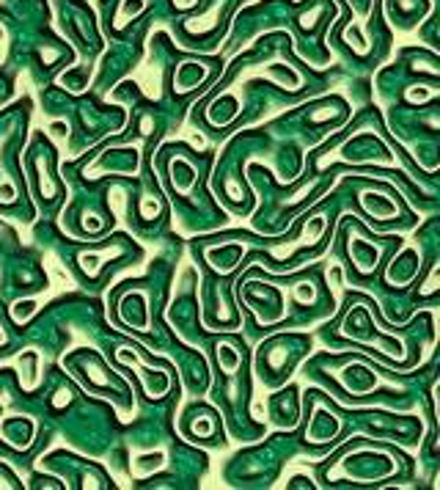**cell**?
I'll use <instances>...</instances> for the list:
<instances>
[{"mask_svg": "<svg viewBox=\"0 0 440 490\" xmlns=\"http://www.w3.org/2000/svg\"><path fill=\"white\" fill-rule=\"evenodd\" d=\"M344 471L352 477H361V479H382V477H391L396 471V465L385 455H361V458L347 460Z\"/></svg>", "mask_w": 440, "mask_h": 490, "instance_id": "6da1fadb", "label": "cell"}, {"mask_svg": "<svg viewBox=\"0 0 440 490\" xmlns=\"http://www.w3.org/2000/svg\"><path fill=\"white\" fill-rule=\"evenodd\" d=\"M182 430L188 432L193 441H207L215 435L218 430V416L212 408H204V405H193L185 411V419H182Z\"/></svg>", "mask_w": 440, "mask_h": 490, "instance_id": "7a4b0ae2", "label": "cell"}, {"mask_svg": "<svg viewBox=\"0 0 440 490\" xmlns=\"http://www.w3.org/2000/svg\"><path fill=\"white\" fill-rule=\"evenodd\" d=\"M33 432H36V425L28 416H8L3 425H0V435L8 446L14 449H28L33 441Z\"/></svg>", "mask_w": 440, "mask_h": 490, "instance_id": "3957f363", "label": "cell"}, {"mask_svg": "<svg viewBox=\"0 0 440 490\" xmlns=\"http://www.w3.org/2000/svg\"><path fill=\"white\" fill-rule=\"evenodd\" d=\"M122 314H124L127 325L146 330L149 328V306H146V295H127L122 303Z\"/></svg>", "mask_w": 440, "mask_h": 490, "instance_id": "277c9868", "label": "cell"}, {"mask_svg": "<svg viewBox=\"0 0 440 490\" xmlns=\"http://www.w3.org/2000/svg\"><path fill=\"white\" fill-rule=\"evenodd\" d=\"M207 77V66L204 64H195V61H182L179 69H176V75H174V89L176 91H190V89H195L201 80Z\"/></svg>", "mask_w": 440, "mask_h": 490, "instance_id": "5b68a950", "label": "cell"}, {"mask_svg": "<svg viewBox=\"0 0 440 490\" xmlns=\"http://www.w3.org/2000/svg\"><path fill=\"white\" fill-rule=\"evenodd\" d=\"M336 432H339V419L333 413H328V411H316V416L311 419V425H309V441L325 444Z\"/></svg>", "mask_w": 440, "mask_h": 490, "instance_id": "8992f818", "label": "cell"}, {"mask_svg": "<svg viewBox=\"0 0 440 490\" xmlns=\"http://www.w3.org/2000/svg\"><path fill=\"white\" fill-rule=\"evenodd\" d=\"M344 386L352 394H366L377 386V375H372L366 366H349L344 369Z\"/></svg>", "mask_w": 440, "mask_h": 490, "instance_id": "52a82bcc", "label": "cell"}, {"mask_svg": "<svg viewBox=\"0 0 440 490\" xmlns=\"http://www.w3.org/2000/svg\"><path fill=\"white\" fill-rule=\"evenodd\" d=\"M240 259H242V245H237V243L223 245V248H212V251H209V262H212V267L220 270V273L234 270Z\"/></svg>", "mask_w": 440, "mask_h": 490, "instance_id": "ba28073f", "label": "cell"}, {"mask_svg": "<svg viewBox=\"0 0 440 490\" xmlns=\"http://www.w3.org/2000/svg\"><path fill=\"white\" fill-rule=\"evenodd\" d=\"M361 204H363V209H366L369 215H375V218H380V221L396 215V209H399L391 198L380 196V193H363V196H361Z\"/></svg>", "mask_w": 440, "mask_h": 490, "instance_id": "9c48e42d", "label": "cell"}, {"mask_svg": "<svg viewBox=\"0 0 440 490\" xmlns=\"http://www.w3.org/2000/svg\"><path fill=\"white\" fill-rule=\"evenodd\" d=\"M349 251H352V262H355V267L361 273H372L375 270V264H377V248L375 245H369L363 240H355L349 245Z\"/></svg>", "mask_w": 440, "mask_h": 490, "instance_id": "30bf717a", "label": "cell"}, {"mask_svg": "<svg viewBox=\"0 0 440 490\" xmlns=\"http://www.w3.org/2000/svg\"><path fill=\"white\" fill-rule=\"evenodd\" d=\"M171 182H174V188H176L179 193H188L190 188H193V182H195V171H193L188 163H174Z\"/></svg>", "mask_w": 440, "mask_h": 490, "instance_id": "8fae6325", "label": "cell"}, {"mask_svg": "<svg viewBox=\"0 0 440 490\" xmlns=\"http://www.w3.org/2000/svg\"><path fill=\"white\" fill-rule=\"evenodd\" d=\"M215 353H218L220 369H223L226 375H234V372H237V366L242 363V356H240V350H234L231 344H220Z\"/></svg>", "mask_w": 440, "mask_h": 490, "instance_id": "7c38bea8", "label": "cell"}, {"mask_svg": "<svg viewBox=\"0 0 440 490\" xmlns=\"http://www.w3.org/2000/svg\"><path fill=\"white\" fill-rule=\"evenodd\" d=\"M146 8V0H122V6H119V14H116V20H127V17H138L141 11Z\"/></svg>", "mask_w": 440, "mask_h": 490, "instance_id": "4fadbf2b", "label": "cell"}, {"mask_svg": "<svg viewBox=\"0 0 440 490\" xmlns=\"http://www.w3.org/2000/svg\"><path fill=\"white\" fill-rule=\"evenodd\" d=\"M162 455H143V458H138V468H141V471H143V468H152V465H155V468H160V465H162Z\"/></svg>", "mask_w": 440, "mask_h": 490, "instance_id": "5bb4252c", "label": "cell"}, {"mask_svg": "<svg viewBox=\"0 0 440 490\" xmlns=\"http://www.w3.org/2000/svg\"><path fill=\"white\" fill-rule=\"evenodd\" d=\"M72 402V394L69 392H58V396H53V405L56 408H63V405H69Z\"/></svg>", "mask_w": 440, "mask_h": 490, "instance_id": "9a60e30c", "label": "cell"}, {"mask_svg": "<svg viewBox=\"0 0 440 490\" xmlns=\"http://www.w3.org/2000/svg\"><path fill=\"white\" fill-rule=\"evenodd\" d=\"M0 342H3V333H0Z\"/></svg>", "mask_w": 440, "mask_h": 490, "instance_id": "2e32d148", "label": "cell"}]
</instances>
